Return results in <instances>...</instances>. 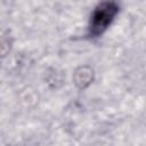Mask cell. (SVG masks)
<instances>
[{"label": "cell", "mask_w": 146, "mask_h": 146, "mask_svg": "<svg viewBox=\"0 0 146 146\" xmlns=\"http://www.w3.org/2000/svg\"><path fill=\"white\" fill-rule=\"evenodd\" d=\"M94 80V71L89 66H81L75 70L73 74V81L80 89L87 88Z\"/></svg>", "instance_id": "obj_2"}, {"label": "cell", "mask_w": 146, "mask_h": 146, "mask_svg": "<svg viewBox=\"0 0 146 146\" xmlns=\"http://www.w3.org/2000/svg\"><path fill=\"white\" fill-rule=\"evenodd\" d=\"M10 46L7 39H5L3 36H0V56H5L7 54V51L9 50Z\"/></svg>", "instance_id": "obj_3"}, {"label": "cell", "mask_w": 146, "mask_h": 146, "mask_svg": "<svg viewBox=\"0 0 146 146\" xmlns=\"http://www.w3.org/2000/svg\"><path fill=\"white\" fill-rule=\"evenodd\" d=\"M119 13V6L113 1H105L96 6L89 23V34L91 36H99L112 24Z\"/></svg>", "instance_id": "obj_1"}]
</instances>
